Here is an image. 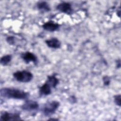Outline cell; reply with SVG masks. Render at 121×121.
<instances>
[{"mask_svg":"<svg viewBox=\"0 0 121 121\" xmlns=\"http://www.w3.org/2000/svg\"><path fill=\"white\" fill-rule=\"evenodd\" d=\"M20 117L19 114L17 113H11L7 112H4L1 114L0 120L1 121H18L20 120Z\"/></svg>","mask_w":121,"mask_h":121,"instance_id":"277c9868","label":"cell"},{"mask_svg":"<svg viewBox=\"0 0 121 121\" xmlns=\"http://www.w3.org/2000/svg\"><path fill=\"white\" fill-rule=\"evenodd\" d=\"M56 8L60 11L68 14H70L72 11L71 5L69 2H61L59 4Z\"/></svg>","mask_w":121,"mask_h":121,"instance_id":"8992f818","label":"cell"},{"mask_svg":"<svg viewBox=\"0 0 121 121\" xmlns=\"http://www.w3.org/2000/svg\"><path fill=\"white\" fill-rule=\"evenodd\" d=\"M39 93L41 95H50L51 93V86L46 82L39 88Z\"/></svg>","mask_w":121,"mask_h":121,"instance_id":"30bf717a","label":"cell"},{"mask_svg":"<svg viewBox=\"0 0 121 121\" xmlns=\"http://www.w3.org/2000/svg\"><path fill=\"white\" fill-rule=\"evenodd\" d=\"M46 82L48 83L51 87L54 88L59 84V79L56 77L55 76L52 75V76H49L48 77V78Z\"/></svg>","mask_w":121,"mask_h":121,"instance_id":"8fae6325","label":"cell"},{"mask_svg":"<svg viewBox=\"0 0 121 121\" xmlns=\"http://www.w3.org/2000/svg\"><path fill=\"white\" fill-rule=\"evenodd\" d=\"M0 94L2 97L16 99H25L29 95L28 93L23 90L9 87L1 88L0 91Z\"/></svg>","mask_w":121,"mask_h":121,"instance_id":"6da1fadb","label":"cell"},{"mask_svg":"<svg viewBox=\"0 0 121 121\" xmlns=\"http://www.w3.org/2000/svg\"><path fill=\"white\" fill-rule=\"evenodd\" d=\"M60 27V25L53 21H48L42 25V27L46 31L53 32L57 30Z\"/></svg>","mask_w":121,"mask_h":121,"instance_id":"ba28073f","label":"cell"},{"mask_svg":"<svg viewBox=\"0 0 121 121\" xmlns=\"http://www.w3.org/2000/svg\"><path fill=\"white\" fill-rule=\"evenodd\" d=\"M38 104L33 100H27L22 106V109L27 111H32L38 109Z\"/></svg>","mask_w":121,"mask_h":121,"instance_id":"5b68a950","label":"cell"},{"mask_svg":"<svg viewBox=\"0 0 121 121\" xmlns=\"http://www.w3.org/2000/svg\"><path fill=\"white\" fill-rule=\"evenodd\" d=\"M11 56L10 55H6L0 58V63L3 66L7 65L11 60Z\"/></svg>","mask_w":121,"mask_h":121,"instance_id":"4fadbf2b","label":"cell"},{"mask_svg":"<svg viewBox=\"0 0 121 121\" xmlns=\"http://www.w3.org/2000/svg\"><path fill=\"white\" fill-rule=\"evenodd\" d=\"M7 41L10 44H13L14 43V37L13 36H9L7 37Z\"/></svg>","mask_w":121,"mask_h":121,"instance_id":"2e32d148","label":"cell"},{"mask_svg":"<svg viewBox=\"0 0 121 121\" xmlns=\"http://www.w3.org/2000/svg\"><path fill=\"white\" fill-rule=\"evenodd\" d=\"M60 106V103L57 101L47 102L43 107V111L46 116H49L55 112Z\"/></svg>","mask_w":121,"mask_h":121,"instance_id":"3957f363","label":"cell"},{"mask_svg":"<svg viewBox=\"0 0 121 121\" xmlns=\"http://www.w3.org/2000/svg\"><path fill=\"white\" fill-rule=\"evenodd\" d=\"M45 42L47 45L51 48L58 49L60 47L61 45L60 41L56 38H52V39L47 40Z\"/></svg>","mask_w":121,"mask_h":121,"instance_id":"9c48e42d","label":"cell"},{"mask_svg":"<svg viewBox=\"0 0 121 121\" xmlns=\"http://www.w3.org/2000/svg\"><path fill=\"white\" fill-rule=\"evenodd\" d=\"M13 77L17 81L23 83L29 82L33 78V74L27 70L16 71L14 73Z\"/></svg>","mask_w":121,"mask_h":121,"instance_id":"7a4b0ae2","label":"cell"},{"mask_svg":"<svg viewBox=\"0 0 121 121\" xmlns=\"http://www.w3.org/2000/svg\"><path fill=\"white\" fill-rule=\"evenodd\" d=\"M37 7L40 10L44 11H49L50 10V8L48 3L45 1H40L37 4Z\"/></svg>","mask_w":121,"mask_h":121,"instance_id":"7c38bea8","label":"cell"},{"mask_svg":"<svg viewBox=\"0 0 121 121\" xmlns=\"http://www.w3.org/2000/svg\"><path fill=\"white\" fill-rule=\"evenodd\" d=\"M103 82L105 86H108L109 85L110 82V78L108 76H104L103 78Z\"/></svg>","mask_w":121,"mask_h":121,"instance_id":"9a60e30c","label":"cell"},{"mask_svg":"<svg viewBox=\"0 0 121 121\" xmlns=\"http://www.w3.org/2000/svg\"><path fill=\"white\" fill-rule=\"evenodd\" d=\"M21 57L26 63H28L29 62H33L34 63H36L37 61V57L31 52H27L22 53Z\"/></svg>","mask_w":121,"mask_h":121,"instance_id":"52a82bcc","label":"cell"},{"mask_svg":"<svg viewBox=\"0 0 121 121\" xmlns=\"http://www.w3.org/2000/svg\"><path fill=\"white\" fill-rule=\"evenodd\" d=\"M114 103L116 105L121 106V95H116L114 96Z\"/></svg>","mask_w":121,"mask_h":121,"instance_id":"5bb4252c","label":"cell"}]
</instances>
